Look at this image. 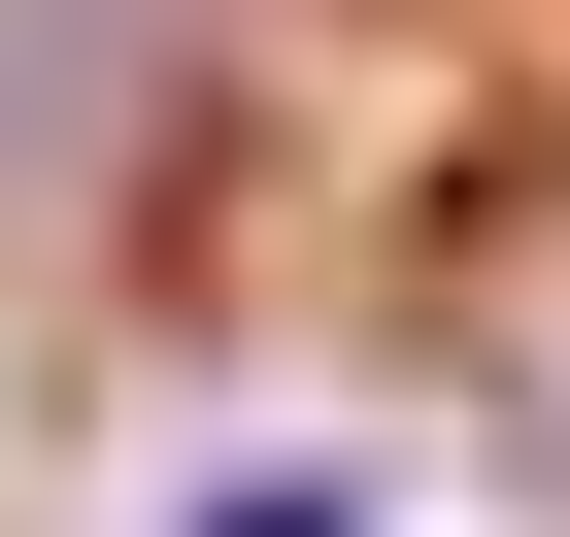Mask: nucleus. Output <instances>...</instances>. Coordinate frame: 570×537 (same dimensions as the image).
I'll list each match as a JSON object with an SVG mask.
<instances>
[{"label":"nucleus","instance_id":"f257e3e1","mask_svg":"<svg viewBox=\"0 0 570 537\" xmlns=\"http://www.w3.org/2000/svg\"><path fill=\"white\" fill-rule=\"evenodd\" d=\"M168 537H370V470H336V437H268V470H202Z\"/></svg>","mask_w":570,"mask_h":537}]
</instances>
